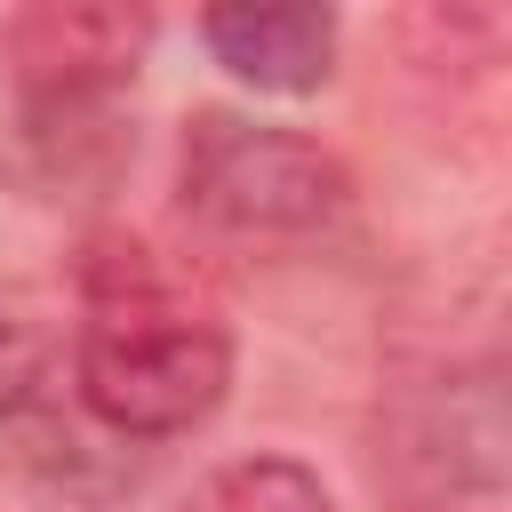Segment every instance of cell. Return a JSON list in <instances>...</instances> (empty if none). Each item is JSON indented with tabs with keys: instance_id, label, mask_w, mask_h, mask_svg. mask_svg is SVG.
<instances>
[{
	"instance_id": "6da1fadb",
	"label": "cell",
	"mask_w": 512,
	"mask_h": 512,
	"mask_svg": "<svg viewBox=\"0 0 512 512\" xmlns=\"http://www.w3.org/2000/svg\"><path fill=\"white\" fill-rule=\"evenodd\" d=\"M232 384V344L208 312L176 304L144 248H128V264L96 272L88 320L72 336V392L96 424H112L120 440H176L200 416H216Z\"/></svg>"
},
{
	"instance_id": "7a4b0ae2",
	"label": "cell",
	"mask_w": 512,
	"mask_h": 512,
	"mask_svg": "<svg viewBox=\"0 0 512 512\" xmlns=\"http://www.w3.org/2000/svg\"><path fill=\"white\" fill-rule=\"evenodd\" d=\"M152 40L144 8H32L8 24L16 88H24V144L48 176H104L120 160V88Z\"/></svg>"
},
{
	"instance_id": "3957f363",
	"label": "cell",
	"mask_w": 512,
	"mask_h": 512,
	"mask_svg": "<svg viewBox=\"0 0 512 512\" xmlns=\"http://www.w3.org/2000/svg\"><path fill=\"white\" fill-rule=\"evenodd\" d=\"M184 208L232 240H312L352 208V176L328 144L248 120L192 112L184 120Z\"/></svg>"
},
{
	"instance_id": "277c9868",
	"label": "cell",
	"mask_w": 512,
	"mask_h": 512,
	"mask_svg": "<svg viewBox=\"0 0 512 512\" xmlns=\"http://www.w3.org/2000/svg\"><path fill=\"white\" fill-rule=\"evenodd\" d=\"M200 40L232 80L264 96H312L336 72V8L312 0H224L200 16Z\"/></svg>"
},
{
	"instance_id": "5b68a950",
	"label": "cell",
	"mask_w": 512,
	"mask_h": 512,
	"mask_svg": "<svg viewBox=\"0 0 512 512\" xmlns=\"http://www.w3.org/2000/svg\"><path fill=\"white\" fill-rule=\"evenodd\" d=\"M176 512H336L320 472H304L296 456H240L216 464L208 480H192V496Z\"/></svg>"
},
{
	"instance_id": "8992f818",
	"label": "cell",
	"mask_w": 512,
	"mask_h": 512,
	"mask_svg": "<svg viewBox=\"0 0 512 512\" xmlns=\"http://www.w3.org/2000/svg\"><path fill=\"white\" fill-rule=\"evenodd\" d=\"M32 392H40V344L16 320H0V416L32 408Z\"/></svg>"
}]
</instances>
